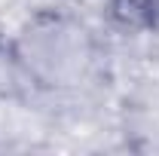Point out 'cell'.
Listing matches in <instances>:
<instances>
[{"label": "cell", "mask_w": 159, "mask_h": 156, "mask_svg": "<svg viewBox=\"0 0 159 156\" xmlns=\"http://www.w3.org/2000/svg\"><path fill=\"white\" fill-rule=\"evenodd\" d=\"M147 9H153V12H159V0H147Z\"/></svg>", "instance_id": "obj_1"}]
</instances>
